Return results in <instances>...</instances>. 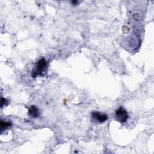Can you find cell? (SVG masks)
<instances>
[{
  "instance_id": "obj_1",
  "label": "cell",
  "mask_w": 154,
  "mask_h": 154,
  "mask_svg": "<svg viewBox=\"0 0 154 154\" xmlns=\"http://www.w3.org/2000/svg\"><path fill=\"white\" fill-rule=\"evenodd\" d=\"M46 61L45 58H42L37 61L35 68L33 69L32 72V76L36 77L38 75H42L43 72L46 70Z\"/></svg>"
},
{
  "instance_id": "obj_2",
  "label": "cell",
  "mask_w": 154,
  "mask_h": 154,
  "mask_svg": "<svg viewBox=\"0 0 154 154\" xmlns=\"http://www.w3.org/2000/svg\"><path fill=\"white\" fill-rule=\"evenodd\" d=\"M115 117L117 121L121 123H125V122H126L129 117V116L126 110L121 106V107H119L116 111Z\"/></svg>"
},
{
  "instance_id": "obj_3",
  "label": "cell",
  "mask_w": 154,
  "mask_h": 154,
  "mask_svg": "<svg viewBox=\"0 0 154 154\" xmlns=\"http://www.w3.org/2000/svg\"><path fill=\"white\" fill-rule=\"evenodd\" d=\"M92 119L95 120L96 122L102 123L105 122L108 119V116L105 114L101 113L98 111H93L91 113Z\"/></svg>"
},
{
  "instance_id": "obj_4",
  "label": "cell",
  "mask_w": 154,
  "mask_h": 154,
  "mask_svg": "<svg viewBox=\"0 0 154 154\" xmlns=\"http://www.w3.org/2000/svg\"><path fill=\"white\" fill-rule=\"evenodd\" d=\"M28 114L31 117L36 118L39 116V110L35 106L32 105L28 109Z\"/></svg>"
},
{
  "instance_id": "obj_5",
  "label": "cell",
  "mask_w": 154,
  "mask_h": 154,
  "mask_svg": "<svg viewBox=\"0 0 154 154\" xmlns=\"http://www.w3.org/2000/svg\"><path fill=\"white\" fill-rule=\"evenodd\" d=\"M10 126H11V123L10 122L1 121V132H2V131L5 130V129H7V128H8Z\"/></svg>"
},
{
  "instance_id": "obj_6",
  "label": "cell",
  "mask_w": 154,
  "mask_h": 154,
  "mask_svg": "<svg viewBox=\"0 0 154 154\" xmlns=\"http://www.w3.org/2000/svg\"><path fill=\"white\" fill-rule=\"evenodd\" d=\"M7 104H8V101L7 100V99H4V98H2L1 99V106L2 107L4 105H7Z\"/></svg>"
}]
</instances>
